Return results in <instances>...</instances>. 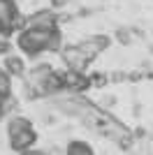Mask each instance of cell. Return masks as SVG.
Returning <instances> with one entry per match:
<instances>
[{
	"instance_id": "6da1fadb",
	"label": "cell",
	"mask_w": 153,
	"mask_h": 155,
	"mask_svg": "<svg viewBox=\"0 0 153 155\" xmlns=\"http://www.w3.org/2000/svg\"><path fill=\"white\" fill-rule=\"evenodd\" d=\"M19 46L28 56H37L42 51H58L60 35L56 28H28L19 35Z\"/></svg>"
},
{
	"instance_id": "7a4b0ae2",
	"label": "cell",
	"mask_w": 153,
	"mask_h": 155,
	"mask_svg": "<svg viewBox=\"0 0 153 155\" xmlns=\"http://www.w3.org/2000/svg\"><path fill=\"white\" fill-rule=\"evenodd\" d=\"M35 141H37V134H35V130H32L28 118L16 116V118L9 120V146H12L14 150L23 153V150H28Z\"/></svg>"
},
{
	"instance_id": "3957f363",
	"label": "cell",
	"mask_w": 153,
	"mask_h": 155,
	"mask_svg": "<svg viewBox=\"0 0 153 155\" xmlns=\"http://www.w3.org/2000/svg\"><path fill=\"white\" fill-rule=\"evenodd\" d=\"M63 60L72 72H83L93 58L86 53V49L81 44H76V46H65L63 49Z\"/></svg>"
},
{
	"instance_id": "277c9868",
	"label": "cell",
	"mask_w": 153,
	"mask_h": 155,
	"mask_svg": "<svg viewBox=\"0 0 153 155\" xmlns=\"http://www.w3.org/2000/svg\"><path fill=\"white\" fill-rule=\"evenodd\" d=\"M16 28V5L14 0H0V32Z\"/></svg>"
},
{
	"instance_id": "5b68a950",
	"label": "cell",
	"mask_w": 153,
	"mask_h": 155,
	"mask_svg": "<svg viewBox=\"0 0 153 155\" xmlns=\"http://www.w3.org/2000/svg\"><path fill=\"white\" fill-rule=\"evenodd\" d=\"M28 26L30 28H56V14L51 9H42L28 16Z\"/></svg>"
},
{
	"instance_id": "8992f818",
	"label": "cell",
	"mask_w": 153,
	"mask_h": 155,
	"mask_svg": "<svg viewBox=\"0 0 153 155\" xmlns=\"http://www.w3.org/2000/svg\"><path fill=\"white\" fill-rule=\"evenodd\" d=\"M63 81H65V88H72V91H86L90 86V79L83 77V72H67L63 74Z\"/></svg>"
},
{
	"instance_id": "52a82bcc",
	"label": "cell",
	"mask_w": 153,
	"mask_h": 155,
	"mask_svg": "<svg viewBox=\"0 0 153 155\" xmlns=\"http://www.w3.org/2000/svg\"><path fill=\"white\" fill-rule=\"evenodd\" d=\"M81 46L86 49V53H88L90 58H95L97 53H102V51H104V49L109 46V37H107V35H95V37L86 39Z\"/></svg>"
},
{
	"instance_id": "ba28073f",
	"label": "cell",
	"mask_w": 153,
	"mask_h": 155,
	"mask_svg": "<svg viewBox=\"0 0 153 155\" xmlns=\"http://www.w3.org/2000/svg\"><path fill=\"white\" fill-rule=\"evenodd\" d=\"M5 67H7L9 74H14V77H21V74L25 72V65H23V60H21L19 56H7Z\"/></svg>"
},
{
	"instance_id": "9c48e42d",
	"label": "cell",
	"mask_w": 153,
	"mask_h": 155,
	"mask_svg": "<svg viewBox=\"0 0 153 155\" xmlns=\"http://www.w3.org/2000/svg\"><path fill=\"white\" fill-rule=\"evenodd\" d=\"M67 155H93V148L86 141H72L67 146Z\"/></svg>"
},
{
	"instance_id": "30bf717a",
	"label": "cell",
	"mask_w": 153,
	"mask_h": 155,
	"mask_svg": "<svg viewBox=\"0 0 153 155\" xmlns=\"http://www.w3.org/2000/svg\"><path fill=\"white\" fill-rule=\"evenodd\" d=\"M116 39H118L121 44H130V32H127L125 28H118V30H116Z\"/></svg>"
},
{
	"instance_id": "8fae6325",
	"label": "cell",
	"mask_w": 153,
	"mask_h": 155,
	"mask_svg": "<svg viewBox=\"0 0 153 155\" xmlns=\"http://www.w3.org/2000/svg\"><path fill=\"white\" fill-rule=\"evenodd\" d=\"M107 84V77L104 74H93L90 77V86H104Z\"/></svg>"
},
{
	"instance_id": "7c38bea8",
	"label": "cell",
	"mask_w": 153,
	"mask_h": 155,
	"mask_svg": "<svg viewBox=\"0 0 153 155\" xmlns=\"http://www.w3.org/2000/svg\"><path fill=\"white\" fill-rule=\"evenodd\" d=\"M9 49H12V44H9L7 39L0 37V53H9Z\"/></svg>"
},
{
	"instance_id": "4fadbf2b",
	"label": "cell",
	"mask_w": 153,
	"mask_h": 155,
	"mask_svg": "<svg viewBox=\"0 0 153 155\" xmlns=\"http://www.w3.org/2000/svg\"><path fill=\"white\" fill-rule=\"evenodd\" d=\"M67 2H70V0H51V5H53V7H65Z\"/></svg>"
},
{
	"instance_id": "5bb4252c",
	"label": "cell",
	"mask_w": 153,
	"mask_h": 155,
	"mask_svg": "<svg viewBox=\"0 0 153 155\" xmlns=\"http://www.w3.org/2000/svg\"><path fill=\"white\" fill-rule=\"evenodd\" d=\"M21 155H46V153H39V150H23Z\"/></svg>"
},
{
	"instance_id": "9a60e30c",
	"label": "cell",
	"mask_w": 153,
	"mask_h": 155,
	"mask_svg": "<svg viewBox=\"0 0 153 155\" xmlns=\"http://www.w3.org/2000/svg\"><path fill=\"white\" fill-rule=\"evenodd\" d=\"M2 77H7V74H5V70H2V67H0V79H2Z\"/></svg>"
},
{
	"instance_id": "2e32d148",
	"label": "cell",
	"mask_w": 153,
	"mask_h": 155,
	"mask_svg": "<svg viewBox=\"0 0 153 155\" xmlns=\"http://www.w3.org/2000/svg\"><path fill=\"white\" fill-rule=\"evenodd\" d=\"M0 114H2V111H0Z\"/></svg>"
}]
</instances>
